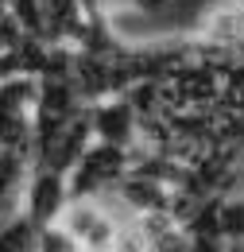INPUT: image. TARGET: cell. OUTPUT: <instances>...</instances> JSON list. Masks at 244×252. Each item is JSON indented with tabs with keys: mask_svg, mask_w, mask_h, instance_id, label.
Returning <instances> with one entry per match:
<instances>
[{
	"mask_svg": "<svg viewBox=\"0 0 244 252\" xmlns=\"http://www.w3.org/2000/svg\"><path fill=\"white\" fill-rule=\"evenodd\" d=\"M221 252H244V241H229V245H225Z\"/></svg>",
	"mask_w": 244,
	"mask_h": 252,
	"instance_id": "cell-1",
	"label": "cell"
}]
</instances>
